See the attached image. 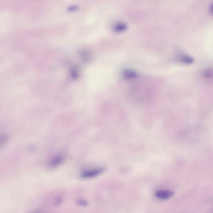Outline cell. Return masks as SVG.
Returning <instances> with one entry per match:
<instances>
[{"label":"cell","mask_w":213,"mask_h":213,"mask_svg":"<svg viewBox=\"0 0 213 213\" xmlns=\"http://www.w3.org/2000/svg\"><path fill=\"white\" fill-rule=\"evenodd\" d=\"M104 170V169L103 168H98V169L86 171L82 173L81 177L82 178L85 179L93 178L102 173Z\"/></svg>","instance_id":"cell-1"},{"label":"cell","mask_w":213,"mask_h":213,"mask_svg":"<svg viewBox=\"0 0 213 213\" xmlns=\"http://www.w3.org/2000/svg\"><path fill=\"white\" fill-rule=\"evenodd\" d=\"M173 192L168 190H161L156 192L155 196L160 200H166L169 199L173 195Z\"/></svg>","instance_id":"cell-2"},{"label":"cell","mask_w":213,"mask_h":213,"mask_svg":"<svg viewBox=\"0 0 213 213\" xmlns=\"http://www.w3.org/2000/svg\"><path fill=\"white\" fill-rule=\"evenodd\" d=\"M64 161V157L62 156L56 157L51 161L50 165L52 167H57L61 164Z\"/></svg>","instance_id":"cell-3"},{"label":"cell","mask_w":213,"mask_h":213,"mask_svg":"<svg viewBox=\"0 0 213 213\" xmlns=\"http://www.w3.org/2000/svg\"><path fill=\"white\" fill-rule=\"evenodd\" d=\"M126 26L123 23L118 24L115 27V30L117 31H122L125 30Z\"/></svg>","instance_id":"cell-4"},{"label":"cell","mask_w":213,"mask_h":213,"mask_svg":"<svg viewBox=\"0 0 213 213\" xmlns=\"http://www.w3.org/2000/svg\"><path fill=\"white\" fill-rule=\"evenodd\" d=\"M124 74L126 77L129 78H134L136 76L135 72L131 70H127L126 72H125Z\"/></svg>","instance_id":"cell-5"},{"label":"cell","mask_w":213,"mask_h":213,"mask_svg":"<svg viewBox=\"0 0 213 213\" xmlns=\"http://www.w3.org/2000/svg\"><path fill=\"white\" fill-rule=\"evenodd\" d=\"M78 203L79 204L81 205L86 206L87 205V201L84 200H79L78 201Z\"/></svg>","instance_id":"cell-6"},{"label":"cell","mask_w":213,"mask_h":213,"mask_svg":"<svg viewBox=\"0 0 213 213\" xmlns=\"http://www.w3.org/2000/svg\"><path fill=\"white\" fill-rule=\"evenodd\" d=\"M211 10L212 12V13H213V4L211 6Z\"/></svg>","instance_id":"cell-7"}]
</instances>
